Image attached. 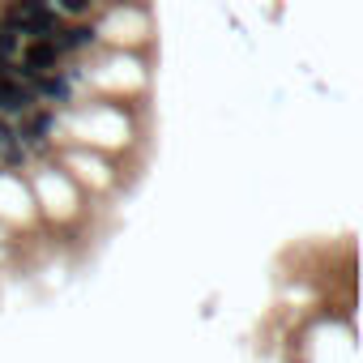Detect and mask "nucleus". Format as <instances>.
Wrapping results in <instances>:
<instances>
[{"label": "nucleus", "instance_id": "nucleus-3", "mask_svg": "<svg viewBox=\"0 0 363 363\" xmlns=\"http://www.w3.org/2000/svg\"><path fill=\"white\" fill-rule=\"evenodd\" d=\"M35 107H39V103H35V94H30L26 82H18V77H0V116L22 120V116H30Z\"/></svg>", "mask_w": 363, "mask_h": 363}, {"label": "nucleus", "instance_id": "nucleus-5", "mask_svg": "<svg viewBox=\"0 0 363 363\" xmlns=\"http://www.w3.org/2000/svg\"><path fill=\"white\" fill-rule=\"evenodd\" d=\"M52 128H56V111H43V107H35L30 116H22V120L13 124V133H18V145H22V150L43 145Z\"/></svg>", "mask_w": 363, "mask_h": 363}, {"label": "nucleus", "instance_id": "nucleus-6", "mask_svg": "<svg viewBox=\"0 0 363 363\" xmlns=\"http://www.w3.org/2000/svg\"><path fill=\"white\" fill-rule=\"evenodd\" d=\"M18 52H22V35H18V30H9L5 22H0V65H13V60H18Z\"/></svg>", "mask_w": 363, "mask_h": 363}, {"label": "nucleus", "instance_id": "nucleus-7", "mask_svg": "<svg viewBox=\"0 0 363 363\" xmlns=\"http://www.w3.org/2000/svg\"><path fill=\"white\" fill-rule=\"evenodd\" d=\"M56 13L69 22V18H90L94 13V0H56Z\"/></svg>", "mask_w": 363, "mask_h": 363}, {"label": "nucleus", "instance_id": "nucleus-4", "mask_svg": "<svg viewBox=\"0 0 363 363\" xmlns=\"http://www.w3.org/2000/svg\"><path fill=\"white\" fill-rule=\"evenodd\" d=\"M60 56H73V52H86V48H94L99 43V30L90 26V22H65L52 39H48Z\"/></svg>", "mask_w": 363, "mask_h": 363}, {"label": "nucleus", "instance_id": "nucleus-1", "mask_svg": "<svg viewBox=\"0 0 363 363\" xmlns=\"http://www.w3.org/2000/svg\"><path fill=\"white\" fill-rule=\"evenodd\" d=\"M0 22H5L9 30H18L22 43H26V39H52V35L65 26V18L56 13L52 0H13Z\"/></svg>", "mask_w": 363, "mask_h": 363}, {"label": "nucleus", "instance_id": "nucleus-2", "mask_svg": "<svg viewBox=\"0 0 363 363\" xmlns=\"http://www.w3.org/2000/svg\"><path fill=\"white\" fill-rule=\"evenodd\" d=\"M73 82H77V69H56V73H43L30 82V94L35 103H52V107H65L73 99Z\"/></svg>", "mask_w": 363, "mask_h": 363}]
</instances>
